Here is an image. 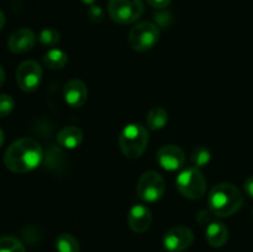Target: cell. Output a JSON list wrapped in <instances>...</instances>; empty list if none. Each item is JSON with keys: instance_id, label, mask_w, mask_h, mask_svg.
I'll return each instance as SVG.
<instances>
[{"instance_id": "7c38bea8", "label": "cell", "mask_w": 253, "mask_h": 252, "mask_svg": "<svg viewBox=\"0 0 253 252\" xmlns=\"http://www.w3.org/2000/svg\"><path fill=\"white\" fill-rule=\"evenodd\" d=\"M36 43V35L32 30L22 29L16 30L12 32L11 36L7 40V47L14 53H26L31 51Z\"/></svg>"}, {"instance_id": "9a60e30c", "label": "cell", "mask_w": 253, "mask_h": 252, "mask_svg": "<svg viewBox=\"0 0 253 252\" xmlns=\"http://www.w3.org/2000/svg\"><path fill=\"white\" fill-rule=\"evenodd\" d=\"M205 236L210 246L222 247L229 239V230L221 221H212L208 225Z\"/></svg>"}, {"instance_id": "d6986e66", "label": "cell", "mask_w": 253, "mask_h": 252, "mask_svg": "<svg viewBox=\"0 0 253 252\" xmlns=\"http://www.w3.org/2000/svg\"><path fill=\"white\" fill-rule=\"evenodd\" d=\"M210 160H211V152L205 146H198L197 148H194L192 157H190L193 167L199 168V169L209 165Z\"/></svg>"}, {"instance_id": "8fae6325", "label": "cell", "mask_w": 253, "mask_h": 252, "mask_svg": "<svg viewBox=\"0 0 253 252\" xmlns=\"http://www.w3.org/2000/svg\"><path fill=\"white\" fill-rule=\"evenodd\" d=\"M63 96L66 103L72 108H81L88 99L86 84L81 79H71L66 83L63 89Z\"/></svg>"}, {"instance_id": "3957f363", "label": "cell", "mask_w": 253, "mask_h": 252, "mask_svg": "<svg viewBox=\"0 0 253 252\" xmlns=\"http://www.w3.org/2000/svg\"><path fill=\"white\" fill-rule=\"evenodd\" d=\"M119 145L124 155L131 160L141 157L148 145V131L141 124H128L119 136Z\"/></svg>"}, {"instance_id": "f1b7e54d", "label": "cell", "mask_w": 253, "mask_h": 252, "mask_svg": "<svg viewBox=\"0 0 253 252\" xmlns=\"http://www.w3.org/2000/svg\"><path fill=\"white\" fill-rule=\"evenodd\" d=\"M4 25H5V15H4V12L0 10V30L4 27Z\"/></svg>"}, {"instance_id": "5bb4252c", "label": "cell", "mask_w": 253, "mask_h": 252, "mask_svg": "<svg viewBox=\"0 0 253 252\" xmlns=\"http://www.w3.org/2000/svg\"><path fill=\"white\" fill-rule=\"evenodd\" d=\"M83 131L77 126H66L57 135V142L61 147L67 150H74L83 142Z\"/></svg>"}, {"instance_id": "44dd1931", "label": "cell", "mask_w": 253, "mask_h": 252, "mask_svg": "<svg viewBox=\"0 0 253 252\" xmlns=\"http://www.w3.org/2000/svg\"><path fill=\"white\" fill-rule=\"evenodd\" d=\"M39 40L43 46H56L61 40V34L56 29H43L40 32Z\"/></svg>"}, {"instance_id": "ba28073f", "label": "cell", "mask_w": 253, "mask_h": 252, "mask_svg": "<svg viewBox=\"0 0 253 252\" xmlns=\"http://www.w3.org/2000/svg\"><path fill=\"white\" fill-rule=\"evenodd\" d=\"M42 81V68L36 61H25L16 69V82L21 90L26 93L36 90Z\"/></svg>"}, {"instance_id": "484cf974", "label": "cell", "mask_w": 253, "mask_h": 252, "mask_svg": "<svg viewBox=\"0 0 253 252\" xmlns=\"http://www.w3.org/2000/svg\"><path fill=\"white\" fill-rule=\"evenodd\" d=\"M211 214L212 212L210 211V210L209 211H207V210H202V211L197 215V221L202 225L208 224V222L210 221V219H211Z\"/></svg>"}, {"instance_id": "9c48e42d", "label": "cell", "mask_w": 253, "mask_h": 252, "mask_svg": "<svg viewBox=\"0 0 253 252\" xmlns=\"http://www.w3.org/2000/svg\"><path fill=\"white\" fill-rule=\"evenodd\" d=\"M194 241V234L189 227L175 226L166 232L163 246L169 252H183L189 249Z\"/></svg>"}, {"instance_id": "7a4b0ae2", "label": "cell", "mask_w": 253, "mask_h": 252, "mask_svg": "<svg viewBox=\"0 0 253 252\" xmlns=\"http://www.w3.org/2000/svg\"><path fill=\"white\" fill-rule=\"evenodd\" d=\"M208 204L212 215L227 217L241 209L244 204V195L234 184L220 183L210 190L208 195Z\"/></svg>"}, {"instance_id": "8992f818", "label": "cell", "mask_w": 253, "mask_h": 252, "mask_svg": "<svg viewBox=\"0 0 253 252\" xmlns=\"http://www.w3.org/2000/svg\"><path fill=\"white\" fill-rule=\"evenodd\" d=\"M108 11L115 22L128 25L142 16L145 5L142 0H109Z\"/></svg>"}, {"instance_id": "603a6c76", "label": "cell", "mask_w": 253, "mask_h": 252, "mask_svg": "<svg viewBox=\"0 0 253 252\" xmlns=\"http://www.w3.org/2000/svg\"><path fill=\"white\" fill-rule=\"evenodd\" d=\"M88 17L91 22H101L104 19V11L100 6H95V5H90L88 10Z\"/></svg>"}, {"instance_id": "cb8c5ba5", "label": "cell", "mask_w": 253, "mask_h": 252, "mask_svg": "<svg viewBox=\"0 0 253 252\" xmlns=\"http://www.w3.org/2000/svg\"><path fill=\"white\" fill-rule=\"evenodd\" d=\"M155 20L160 26L167 27L169 26L170 21H172V15L168 11H160L155 14Z\"/></svg>"}, {"instance_id": "52a82bcc", "label": "cell", "mask_w": 253, "mask_h": 252, "mask_svg": "<svg viewBox=\"0 0 253 252\" xmlns=\"http://www.w3.org/2000/svg\"><path fill=\"white\" fill-rule=\"evenodd\" d=\"M137 195L146 203H156L163 197L166 183L162 175L155 170H148L141 175L137 183Z\"/></svg>"}, {"instance_id": "4dcf8cb0", "label": "cell", "mask_w": 253, "mask_h": 252, "mask_svg": "<svg viewBox=\"0 0 253 252\" xmlns=\"http://www.w3.org/2000/svg\"><path fill=\"white\" fill-rule=\"evenodd\" d=\"M82 1H83L84 4H86V5H93L94 2L96 1V0H82Z\"/></svg>"}, {"instance_id": "ac0fdd59", "label": "cell", "mask_w": 253, "mask_h": 252, "mask_svg": "<svg viewBox=\"0 0 253 252\" xmlns=\"http://www.w3.org/2000/svg\"><path fill=\"white\" fill-rule=\"evenodd\" d=\"M56 249L57 252H79L81 246L79 242L73 235L71 234H61L56 239Z\"/></svg>"}, {"instance_id": "4fadbf2b", "label": "cell", "mask_w": 253, "mask_h": 252, "mask_svg": "<svg viewBox=\"0 0 253 252\" xmlns=\"http://www.w3.org/2000/svg\"><path fill=\"white\" fill-rule=\"evenodd\" d=\"M127 222L130 229L137 234L147 231L152 222V214L147 207L142 204L133 205L127 215Z\"/></svg>"}, {"instance_id": "7402d4cb", "label": "cell", "mask_w": 253, "mask_h": 252, "mask_svg": "<svg viewBox=\"0 0 253 252\" xmlns=\"http://www.w3.org/2000/svg\"><path fill=\"white\" fill-rule=\"evenodd\" d=\"M14 99L9 94H0V118H6L14 110Z\"/></svg>"}, {"instance_id": "e0dca14e", "label": "cell", "mask_w": 253, "mask_h": 252, "mask_svg": "<svg viewBox=\"0 0 253 252\" xmlns=\"http://www.w3.org/2000/svg\"><path fill=\"white\" fill-rule=\"evenodd\" d=\"M68 62V54L58 48H52L47 51L43 56L44 66L49 69H62Z\"/></svg>"}, {"instance_id": "5b68a950", "label": "cell", "mask_w": 253, "mask_h": 252, "mask_svg": "<svg viewBox=\"0 0 253 252\" xmlns=\"http://www.w3.org/2000/svg\"><path fill=\"white\" fill-rule=\"evenodd\" d=\"M160 40V27L150 21L136 24L128 34V44L133 51L146 52L153 48Z\"/></svg>"}, {"instance_id": "1f68e13d", "label": "cell", "mask_w": 253, "mask_h": 252, "mask_svg": "<svg viewBox=\"0 0 253 252\" xmlns=\"http://www.w3.org/2000/svg\"><path fill=\"white\" fill-rule=\"evenodd\" d=\"M252 214H253V211H252Z\"/></svg>"}, {"instance_id": "83f0119b", "label": "cell", "mask_w": 253, "mask_h": 252, "mask_svg": "<svg viewBox=\"0 0 253 252\" xmlns=\"http://www.w3.org/2000/svg\"><path fill=\"white\" fill-rule=\"evenodd\" d=\"M4 82H5V71L4 68L0 66V88H1V85L4 84Z\"/></svg>"}, {"instance_id": "d4e9b609", "label": "cell", "mask_w": 253, "mask_h": 252, "mask_svg": "<svg viewBox=\"0 0 253 252\" xmlns=\"http://www.w3.org/2000/svg\"><path fill=\"white\" fill-rule=\"evenodd\" d=\"M170 2H172V0H147V4L157 10L166 9L167 6H169Z\"/></svg>"}, {"instance_id": "f546056e", "label": "cell", "mask_w": 253, "mask_h": 252, "mask_svg": "<svg viewBox=\"0 0 253 252\" xmlns=\"http://www.w3.org/2000/svg\"><path fill=\"white\" fill-rule=\"evenodd\" d=\"M4 141H5V135H4V131L0 128V147L4 145Z\"/></svg>"}, {"instance_id": "4316f807", "label": "cell", "mask_w": 253, "mask_h": 252, "mask_svg": "<svg viewBox=\"0 0 253 252\" xmlns=\"http://www.w3.org/2000/svg\"><path fill=\"white\" fill-rule=\"evenodd\" d=\"M245 190H246L247 195H250L253 199V175L247 178L245 182Z\"/></svg>"}, {"instance_id": "277c9868", "label": "cell", "mask_w": 253, "mask_h": 252, "mask_svg": "<svg viewBox=\"0 0 253 252\" xmlns=\"http://www.w3.org/2000/svg\"><path fill=\"white\" fill-rule=\"evenodd\" d=\"M175 185L180 194L187 199L197 200L205 195L207 180L199 168L189 167L183 169L175 179Z\"/></svg>"}, {"instance_id": "2e32d148", "label": "cell", "mask_w": 253, "mask_h": 252, "mask_svg": "<svg viewBox=\"0 0 253 252\" xmlns=\"http://www.w3.org/2000/svg\"><path fill=\"white\" fill-rule=\"evenodd\" d=\"M146 123H147V127L151 130H161L167 125L168 113L163 108L156 106L148 111L146 116Z\"/></svg>"}, {"instance_id": "ffe728a7", "label": "cell", "mask_w": 253, "mask_h": 252, "mask_svg": "<svg viewBox=\"0 0 253 252\" xmlns=\"http://www.w3.org/2000/svg\"><path fill=\"white\" fill-rule=\"evenodd\" d=\"M0 252H26L24 245L14 236L0 237Z\"/></svg>"}, {"instance_id": "30bf717a", "label": "cell", "mask_w": 253, "mask_h": 252, "mask_svg": "<svg viewBox=\"0 0 253 252\" xmlns=\"http://www.w3.org/2000/svg\"><path fill=\"white\" fill-rule=\"evenodd\" d=\"M157 162L168 172L179 170L184 166L185 155L179 146L165 145L157 151Z\"/></svg>"}, {"instance_id": "6da1fadb", "label": "cell", "mask_w": 253, "mask_h": 252, "mask_svg": "<svg viewBox=\"0 0 253 252\" xmlns=\"http://www.w3.org/2000/svg\"><path fill=\"white\" fill-rule=\"evenodd\" d=\"M43 158L42 147L34 138L24 137L16 140L7 147L4 163L14 173H27L39 167Z\"/></svg>"}]
</instances>
